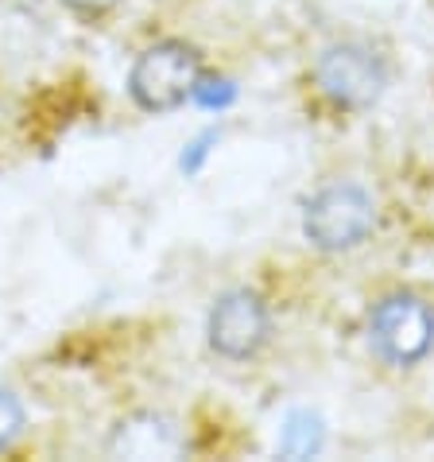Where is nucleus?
<instances>
[{
  "mask_svg": "<svg viewBox=\"0 0 434 462\" xmlns=\"http://www.w3.org/2000/svg\"><path fill=\"white\" fill-rule=\"evenodd\" d=\"M388 82H392L388 55L376 43L357 40V35L326 43L314 59V86L334 109L346 113L373 109L384 97Z\"/></svg>",
  "mask_w": 434,
  "mask_h": 462,
  "instance_id": "f257e3e1",
  "label": "nucleus"
},
{
  "mask_svg": "<svg viewBox=\"0 0 434 462\" xmlns=\"http://www.w3.org/2000/svg\"><path fill=\"white\" fill-rule=\"evenodd\" d=\"M368 346L384 365L411 369L434 350V303L411 288H395L368 307Z\"/></svg>",
  "mask_w": 434,
  "mask_h": 462,
  "instance_id": "f03ea898",
  "label": "nucleus"
},
{
  "mask_svg": "<svg viewBox=\"0 0 434 462\" xmlns=\"http://www.w3.org/2000/svg\"><path fill=\"white\" fill-rule=\"evenodd\" d=\"M376 234V199L361 183L338 179L318 187L303 207V237L318 253H353Z\"/></svg>",
  "mask_w": 434,
  "mask_h": 462,
  "instance_id": "7ed1b4c3",
  "label": "nucleus"
},
{
  "mask_svg": "<svg viewBox=\"0 0 434 462\" xmlns=\"http://www.w3.org/2000/svg\"><path fill=\"white\" fill-rule=\"evenodd\" d=\"M202 82V55L190 43L163 40L148 47L144 55L132 62L129 74V94L140 109L148 113H171L186 106V97L198 94Z\"/></svg>",
  "mask_w": 434,
  "mask_h": 462,
  "instance_id": "20e7f679",
  "label": "nucleus"
},
{
  "mask_svg": "<svg viewBox=\"0 0 434 462\" xmlns=\"http://www.w3.org/2000/svg\"><path fill=\"white\" fill-rule=\"evenodd\" d=\"M206 338L210 350L229 362L257 357L272 338V311H267L264 295L252 288H229L225 295H217L206 319Z\"/></svg>",
  "mask_w": 434,
  "mask_h": 462,
  "instance_id": "39448f33",
  "label": "nucleus"
},
{
  "mask_svg": "<svg viewBox=\"0 0 434 462\" xmlns=\"http://www.w3.org/2000/svg\"><path fill=\"white\" fill-rule=\"evenodd\" d=\"M109 455L117 458H183L186 439L178 423L163 412H136L117 423L109 439Z\"/></svg>",
  "mask_w": 434,
  "mask_h": 462,
  "instance_id": "423d86ee",
  "label": "nucleus"
},
{
  "mask_svg": "<svg viewBox=\"0 0 434 462\" xmlns=\"http://www.w3.org/2000/svg\"><path fill=\"white\" fill-rule=\"evenodd\" d=\"M322 420H318L314 412H291L284 420V435H279V451H284L287 458H311L322 451Z\"/></svg>",
  "mask_w": 434,
  "mask_h": 462,
  "instance_id": "0eeeda50",
  "label": "nucleus"
},
{
  "mask_svg": "<svg viewBox=\"0 0 434 462\" xmlns=\"http://www.w3.org/2000/svg\"><path fill=\"white\" fill-rule=\"evenodd\" d=\"M23 431V404L8 389H0V451H8Z\"/></svg>",
  "mask_w": 434,
  "mask_h": 462,
  "instance_id": "6e6552de",
  "label": "nucleus"
},
{
  "mask_svg": "<svg viewBox=\"0 0 434 462\" xmlns=\"http://www.w3.org/2000/svg\"><path fill=\"white\" fill-rule=\"evenodd\" d=\"M70 8H78V12H101V8H109V5H117V0H67Z\"/></svg>",
  "mask_w": 434,
  "mask_h": 462,
  "instance_id": "1a4fd4ad",
  "label": "nucleus"
}]
</instances>
